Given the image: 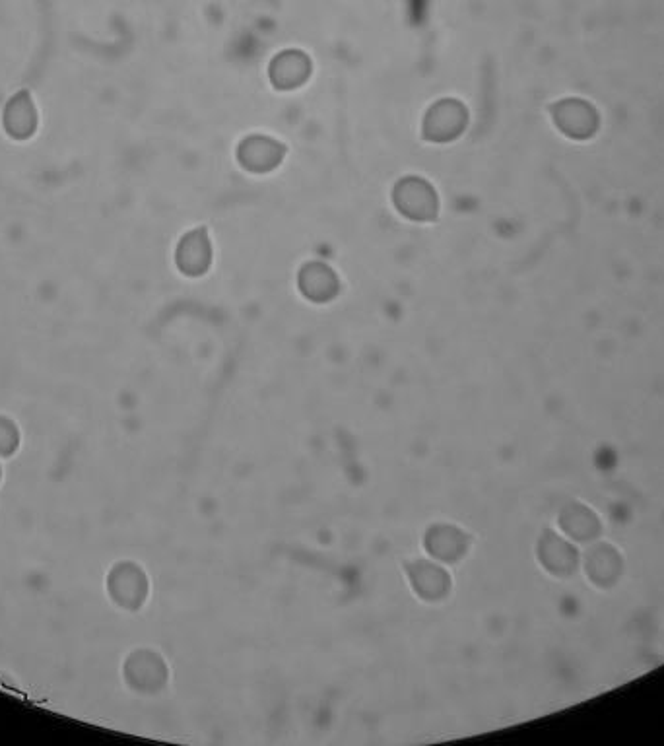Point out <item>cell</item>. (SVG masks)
<instances>
[{
  "label": "cell",
  "instance_id": "1",
  "mask_svg": "<svg viewBox=\"0 0 664 746\" xmlns=\"http://www.w3.org/2000/svg\"><path fill=\"white\" fill-rule=\"evenodd\" d=\"M400 210L414 220H432L435 216V195L432 187L420 179H406L393 193Z\"/></svg>",
  "mask_w": 664,
  "mask_h": 746
},
{
  "label": "cell",
  "instance_id": "3",
  "mask_svg": "<svg viewBox=\"0 0 664 746\" xmlns=\"http://www.w3.org/2000/svg\"><path fill=\"white\" fill-rule=\"evenodd\" d=\"M177 263L189 274H197L210 265V243L202 236V232H191L181 241L177 251Z\"/></svg>",
  "mask_w": 664,
  "mask_h": 746
},
{
  "label": "cell",
  "instance_id": "2",
  "mask_svg": "<svg viewBox=\"0 0 664 746\" xmlns=\"http://www.w3.org/2000/svg\"><path fill=\"white\" fill-rule=\"evenodd\" d=\"M4 129L16 140H28L37 129V113L28 92L16 94L4 111Z\"/></svg>",
  "mask_w": 664,
  "mask_h": 746
},
{
  "label": "cell",
  "instance_id": "4",
  "mask_svg": "<svg viewBox=\"0 0 664 746\" xmlns=\"http://www.w3.org/2000/svg\"><path fill=\"white\" fill-rule=\"evenodd\" d=\"M241 148L257 152V158L249 160L245 166L249 170L261 171V173L266 170H272L280 162V158H282V148L272 138H261V136L247 138Z\"/></svg>",
  "mask_w": 664,
  "mask_h": 746
}]
</instances>
